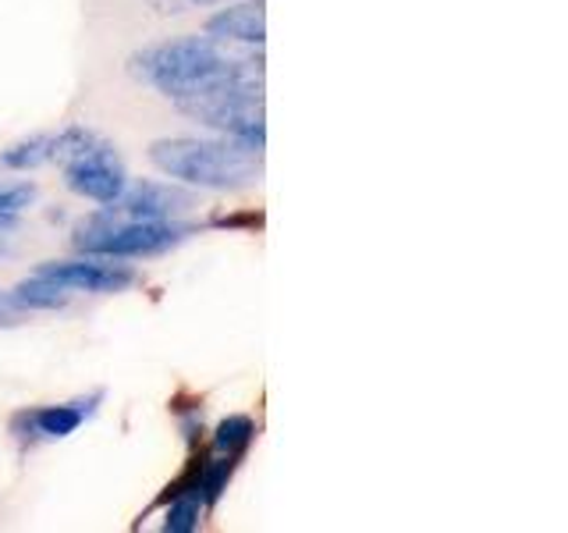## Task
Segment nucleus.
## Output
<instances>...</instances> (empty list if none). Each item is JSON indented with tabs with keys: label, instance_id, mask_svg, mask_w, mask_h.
Returning <instances> with one entry per match:
<instances>
[{
	"label": "nucleus",
	"instance_id": "obj_5",
	"mask_svg": "<svg viewBox=\"0 0 568 533\" xmlns=\"http://www.w3.org/2000/svg\"><path fill=\"white\" fill-rule=\"evenodd\" d=\"M64 185L75 195H82V200H93V203L106 207L124 192L129 174H124L111 142L97 139V142H89L82 153L64 160Z\"/></svg>",
	"mask_w": 568,
	"mask_h": 533
},
{
	"label": "nucleus",
	"instance_id": "obj_16",
	"mask_svg": "<svg viewBox=\"0 0 568 533\" xmlns=\"http://www.w3.org/2000/svg\"><path fill=\"white\" fill-rule=\"evenodd\" d=\"M11 231H14V221H11V213H0V253H8V242L14 239Z\"/></svg>",
	"mask_w": 568,
	"mask_h": 533
},
{
	"label": "nucleus",
	"instance_id": "obj_2",
	"mask_svg": "<svg viewBox=\"0 0 568 533\" xmlns=\"http://www.w3.org/2000/svg\"><path fill=\"white\" fill-rule=\"evenodd\" d=\"M150 160L156 171H164L174 182L217 189V192H239L260 185V150L239 139H156L150 142Z\"/></svg>",
	"mask_w": 568,
	"mask_h": 533
},
{
	"label": "nucleus",
	"instance_id": "obj_13",
	"mask_svg": "<svg viewBox=\"0 0 568 533\" xmlns=\"http://www.w3.org/2000/svg\"><path fill=\"white\" fill-rule=\"evenodd\" d=\"M203 497L195 491H178L171 494V509L164 515V530L168 533H192L200 530V515H203Z\"/></svg>",
	"mask_w": 568,
	"mask_h": 533
},
{
	"label": "nucleus",
	"instance_id": "obj_8",
	"mask_svg": "<svg viewBox=\"0 0 568 533\" xmlns=\"http://www.w3.org/2000/svg\"><path fill=\"white\" fill-rule=\"evenodd\" d=\"M206 36L221 43H248L263 47L266 40V4L263 0H242V4L221 8L206 22Z\"/></svg>",
	"mask_w": 568,
	"mask_h": 533
},
{
	"label": "nucleus",
	"instance_id": "obj_9",
	"mask_svg": "<svg viewBox=\"0 0 568 533\" xmlns=\"http://www.w3.org/2000/svg\"><path fill=\"white\" fill-rule=\"evenodd\" d=\"M89 413H93V402H61V405H40L18 420H26L29 431L40 438H68L79 431Z\"/></svg>",
	"mask_w": 568,
	"mask_h": 533
},
{
	"label": "nucleus",
	"instance_id": "obj_1",
	"mask_svg": "<svg viewBox=\"0 0 568 533\" xmlns=\"http://www.w3.org/2000/svg\"><path fill=\"white\" fill-rule=\"evenodd\" d=\"M253 58H239L221 47L213 36H178V40H160L135 50L129 58L132 79L153 86L160 97L182 100L200 93V89L235 76Z\"/></svg>",
	"mask_w": 568,
	"mask_h": 533
},
{
	"label": "nucleus",
	"instance_id": "obj_14",
	"mask_svg": "<svg viewBox=\"0 0 568 533\" xmlns=\"http://www.w3.org/2000/svg\"><path fill=\"white\" fill-rule=\"evenodd\" d=\"M36 200V189L32 185H0V213H14L26 210Z\"/></svg>",
	"mask_w": 568,
	"mask_h": 533
},
{
	"label": "nucleus",
	"instance_id": "obj_12",
	"mask_svg": "<svg viewBox=\"0 0 568 533\" xmlns=\"http://www.w3.org/2000/svg\"><path fill=\"white\" fill-rule=\"evenodd\" d=\"M256 441V423L248 416H227L217 423V431H213V449L221 455H245L248 444Z\"/></svg>",
	"mask_w": 568,
	"mask_h": 533
},
{
	"label": "nucleus",
	"instance_id": "obj_15",
	"mask_svg": "<svg viewBox=\"0 0 568 533\" xmlns=\"http://www.w3.org/2000/svg\"><path fill=\"white\" fill-rule=\"evenodd\" d=\"M213 4H227V0H150V8L156 14H185V11L213 8Z\"/></svg>",
	"mask_w": 568,
	"mask_h": 533
},
{
	"label": "nucleus",
	"instance_id": "obj_11",
	"mask_svg": "<svg viewBox=\"0 0 568 533\" xmlns=\"http://www.w3.org/2000/svg\"><path fill=\"white\" fill-rule=\"evenodd\" d=\"M53 150H58V135H29L22 142H14L4 153H0V164L11 168V171H36L53 160Z\"/></svg>",
	"mask_w": 568,
	"mask_h": 533
},
{
	"label": "nucleus",
	"instance_id": "obj_4",
	"mask_svg": "<svg viewBox=\"0 0 568 533\" xmlns=\"http://www.w3.org/2000/svg\"><path fill=\"white\" fill-rule=\"evenodd\" d=\"M192 224L178 221H132L118 218V213L103 210L93 213L89 221L75 228V249L85 257H103V260H135V257H156L168 253L178 242L192 235Z\"/></svg>",
	"mask_w": 568,
	"mask_h": 533
},
{
	"label": "nucleus",
	"instance_id": "obj_6",
	"mask_svg": "<svg viewBox=\"0 0 568 533\" xmlns=\"http://www.w3.org/2000/svg\"><path fill=\"white\" fill-rule=\"evenodd\" d=\"M36 274L64 284L68 292H121L135 281V271L124 263H106L103 257H85V260H50L36 266Z\"/></svg>",
	"mask_w": 568,
	"mask_h": 533
},
{
	"label": "nucleus",
	"instance_id": "obj_17",
	"mask_svg": "<svg viewBox=\"0 0 568 533\" xmlns=\"http://www.w3.org/2000/svg\"><path fill=\"white\" fill-rule=\"evenodd\" d=\"M8 306H11V302H8ZM4 306V302H0V324H4V320H11V310Z\"/></svg>",
	"mask_w": 568,
	"mask_h": 533
},
{
	"label": "nucleus",
	"instance_id": "obj_3",
	"mask_svg": "<svg viewBox=\"0 0 568 533\" xmlns=\"http://www.w3.org/2000/svg\"><path fill=\"white\" fill-rule=\"evenodd\" d=\"M174 107L185 118L200 121L203 129L231 135L239 142L263 150L266 124H263V61L253 58L235 76L213 82L192 97L174 100Z\"/></svg>",
	"mask_w": 568,
	"mask_h": 533
},
{
	"label": "nucleus",
	"instance_id": "obj_10",
	"mask_svg": "<svg viewBox=\"0 0 568 533\" xmlns=\"http://www.w3.org/2000/svg\"><path fill=\"white\" fill-rule=\"evenodd\" d=\"M68 299H71V292L64 289V284L50 281L43 274H32L26 281H18L8 295V302L14 310H61V306H68Z\"/></svg>",
	"mask_w": 568,
	"mask_h": 533
},
{
	"label": "nucleus",
	"instance_id": "obj_7",
	"mask_svg": "<svg viewBox=\"0 0 568 533\" xmlns=\"http://www.w3.org/2000/svg\"><path fill=\"white\" fill-rule=\"evenodd\" d=\"M195 207V195L164 185V182H135L132 189L124 185V192L114 203H106V210L118 213V218H132V221H174L178 213H185Z\"/></svg>",
	"mask_w": 568,
	"mask_h": 533
}]
</instances>
